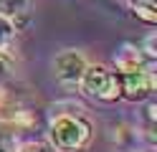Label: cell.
<instances>
[{"mask_svg": "<svg viewBox=\"0 0 157 152\" xmlns=\"http://www.w3.org/2000/svg\"><path fill=\"white\" fill-rule=\"evenodd\" d=\"M91 137V124L84 117L74 114H61L53 119L51 129H48V139L58 152H76L81 150Z\"/></svg>", "mask_w": 157, "mask_h": 152, "instance_id": "obj_1", "label": "cell"}, {"mask_svg": "<svg viewBox=\"0 0 157 152\" xmlns=\"http://www.w3.org/2000/svg\"><path fill=\"white\" fill-rule=\"evenodd\" d=\"M78 86L86 96H96L101 101H117L122 96V81L119 74H112L106 66H86Z\"/></svg>", "mask_w": 157, "mask_h": 152, "instance_id": "obj_2", "label": "cell"}, {"mask_svg": "<svg viewBox=\"0 0 157 152\" xmlns=\"http://www.w3.org/2000/svg\"><path fill=\"white\" fill-rule=\"evenodd\" d=\"M119 81H122V94L127 99H132V101H142V99H147L155 91V76H152V71H147L142 66L129 68V71H122Z\"/></svg>", "mask_w": 157, "mask_h": 152, "instance_id": "obj_3", "label": "cell"}, {"mask_svg": "<svg viewBox=\"0 0 157 152\" xmlns=\"http://www.w3.org/2000/svg\"><path fill=\"white\" fill-rule=\"evenodd\" d=\"M84 68H86V61L78 51H63L53 61V74L63 86H78Z\"/></svg>", "mask_w": 157, "mask_h": 152, "instance_id": "obj_4", "label": "cell"}, {"mask_svg": "<svg viewBox=\"0 0 157 152\" xmlns=\"http://www.w3.org/2000/svg\"><path fill=\"white\" fill-rule=\"evenodd\" d=\"M25 13H28V0H0V18L10 20L13 28L23 23Z\"/></svg>", "mask_w": 157, "mask_h": 152, "instance_id": "obj_5", "label": "cell"}, {"mask_svg": "<svg viewBox=\"0 0 157 152\" xmlns=\"http://www.w3.org/2000/svg\"><path fill=\"white\" fill-rule=\"evenodd\" d=\"M129 8L144 23H157V0H129Z\"/></svg>", "mask_w": 157, "mask_h": 152, "instance_id": "obj_6", "label": "cell"}, {"mask_svg": "<svg viewBox=\"0 0 157 152\" xmlns=\"http://www.w3.org/2000/svg\"><path fill=\"white\" fill-rule=\"evenodd\" d=\"M117 61V68L119 71H129V68H137V66H142V56H140V48H134V46H124L119 53L114 56Z\"/></svg>", "mask_w": 157, "mask_h": 152, "instance_id": "obj_7", "label": "cell"}, {"mask_svg": "<svg viewBox=\"0 0 157 152\" xmlns=\"http://www.w3.org/2000/svg\"><path fill=\"white\" fill-rule=\"evenodd\" d=\"M15 36V28L10 20H5V18H0V51H5L8 46H10V41Z\"/></svg>", "mask_w": 157, "mask_h": 152, "instance_id": "obj_8", "label": "cell"}, {"mask_svg": "<svg viewBox=\"0 0 157 152\" xmlns=\"http://www.w3.org/2000/svg\"><path fill=\"white\" fill-rule=\"evenodd\" d=\"M10 66H13L10 58H8L3 51H0V86H3L5 81H8V76H10Z\"/></svg>", "mask_w": 157, "mask_h": 152, "instance_id": "obj_9", "label": "cell"}, {"mask_svg": "<svg viewBox=\"0 0 157 152\" xmlns=\"http://www.w3.org/2000/svg\"><path fill=\"white\" fill-rule=\"evenodd\" d=\"M18 152H51L46 145H41V142H25V145L18 147Z\"/></svg>", "mask_w": 157, "mask_h": 152, "instance_id": "obj_10", "label": "cell"}, {"mask_svg": "<svg viewBox=\"0 0 157 152\" xmlns=\"http://www.w3.org/2000/svg\"><path fill=\"white\" fill-rule=\"evenodd\" d=\"M144 53L152 56V58L157 56V51H155V36H147V38H144Z\"/></svg>", "mask_w": 157, "mask_h": 152, "instance_id": "obj_11", "label": "cell"}, {"mask_svg": "<svg viewBox=\"0 0 157 152\" xmlns=\"http://www.w3.org/2000/svg\"><path fill=\"white\" fill-rule=\"evenodd\" d=\"M0 152H5V147H3V145H0Z\"/></svg>", "mask_w": 157, "mask_h": 152, "instance_id": "obj_12", "label": "cell"}]
</instances>
